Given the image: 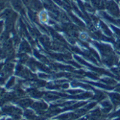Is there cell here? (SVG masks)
Listing matches in <instances>:
<instances>
[{
	"label": "cell",
	"mask_w": 120,
	"mask_h": 120,
	"mask_svg": "<svg viewBox=\"0 0 120 120\" xmlns=\"http://www.w3.org/2000/svg\"><path fill=\"white\" fill-rule=\"evenodd\" d=\"M117 120H119V119H117Z\"/></svg>",
	"instance_id": "7a4b0ae2"
},
{
	"label": "cell",
	"mask_w": 120,
	"mask_h": 120,
	"mask_svg": "<svg viewBox=\"0 0 120 120\" xmlns=\"http://www.w3.org/2000/svg\"><path fill=\"white\" fill-rule=\"evenodd\" d=\"M112 101L115 103V104H118V103H120V96L118 95V94H112Z\"/></svg>",
	"instance_id": "6da1fadb"
}]
</instances>
